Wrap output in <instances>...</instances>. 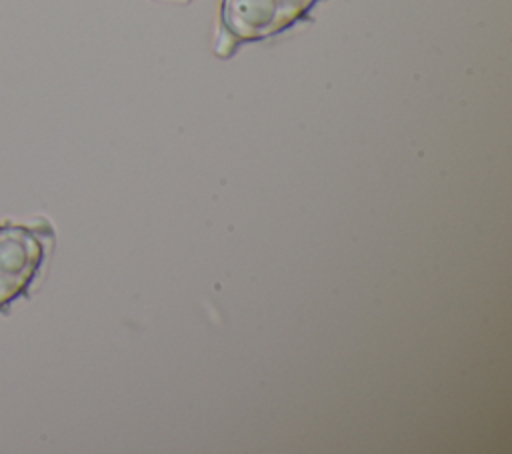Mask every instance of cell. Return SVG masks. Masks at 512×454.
Returning <instances> with one entry per match:
<instances>
[{
	"label": "cell",
	"mask_w": 512,
	"mask_h": 454,
	"mask_svg": "<svg viewBox=\"0 0 512 454\" xmlns=\"http://www.w3.org/2000/svg\"><path fill=\"white\" fill-rule=\"evenodd\" d=\"M316 0H222V26L238 42L274 36L300 20Z\"/></svg>",
	"instance_id": "2"
},
{
	"label": "cell",
	"mask_w": 512,
	"mask_h": 454,
	"mask_svg": "<svg viewBox=\"0 0 512 454\" xmlns=\"http://www.w3.org/2000/svg\"><path fill=\"white\" fill-rule=\"evenodd\" d=\"M54 232L46 222L0 224V312L28 296L50 254Z\"/></svg>",
	"instance_id": "1"
}]
</instances>
